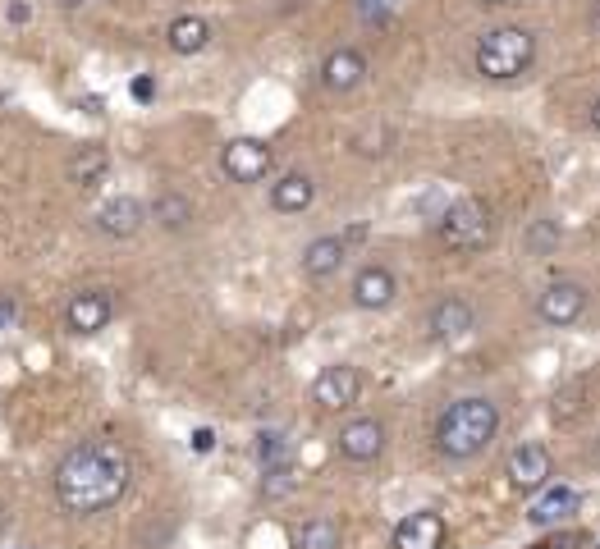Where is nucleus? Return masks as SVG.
Segmentation results:
<instances>
[{
    "label": "nucleus",
    "mask_w": 600,
    "mask_h": 549,
    "mask_svg": "<svg viewBox=\"0 0 600 549\" xmlns=\"http://www.w3.org/2000/svg\"><path fill=\"white\" fill-rule=\"evenodd\" d=\"M385 142H390V133H385V129H376V133H362V138L353 142V147H358L362 156H381V151H385Z\"/></svg>",
    "instance_id": "nucleus-27"
},
{
    "label": "nucleus",
    "mask_w": 600,
    "mask_h": 549,
    "mask_svg": "<svg viewBox=\"0 0 600 549\" xmlns=\"http://www.w3.org/2000/svg\"><path fill=\"white\" fill-rule=\"evenodd\" d=\"M147 216H152L156 225L165 229V234H179V229L193 225V202H188L184 193H175V188H165V193H156V197H152Z\"/></svg>",
    "instance_id": "nucleus-19"
},
{
    "label": "nucleus",
    "mask_w": 600,
    "mask_h": 549,
    "mask_svg": "<svg viewBox=\"0 0 600 549\" xmlns=\"http://www.w3.org/2000/svg\"><path fill=\"white\" fill-rule=\"evenodd\" d=\"M587 412V380H568V385L555 389V399H550V417L559 426H573V421Z\"/></svg>",
    "instance_id": "nucleus-22"
},
{
    "label": "nucleus",
    "mask_w": 600,
    "mask_h": 549,
    "mask_svg": "<svg viewBox=\"0 0 600 549\" xmlns=\"http://www.w3.org/2000/svg\"><path fill=\"white\" fill-rule=\"evenodd\" d=\"M257 458H262L266 467H284L289 463V440H284L280 431H266L262 440H257Z\"/></svg>",
    "instance_id": "nucleus-25"
},
{
    "label": "nucleus",
    "mask_w": 600,
    "mask_h": 549,
    "mask_svg": "<svg viewBox=\"0 0 600 549\" xmlns=\"http://www.w3.org/2000/svg\"><path fill=\"white\" fill-rule=\"evenodd\" d=\"M165 42H170V51L175 55H197L211 42V23L197 19V14H179V19L165 28Z\"/></svg>",
    "instance_id": "nucleus-20"
},
{
    "label": "nucleus",
    "mask_w": 600,
    "mask_h": 549,
    "mask_svg": "<svg viewBox=\"0 0 600 549\" xmlns=\"http://www.w3.org/2000/svg\"><path fill=\"white\" fill-rule=\"evenodd\" d=\"M133 97H138V101H152V78H138V83H133Z\"/></svg>",
    "instance_id": "nucleus-31"
},
{
    "label": "nucleus",
    "mask_w": 600,
    "mask_h": 549,
    "mask_svg": "<svg viewBox=\"0 0 600 549\" xmlns=\"http://www.w3.org/2000/svg\"><path fill=\"white\" fill-rule=\"evenodd\" d=\"M394 293H399V284H394V275L385 266H362L358 275H353V302H358L362 312H381V307H390Z\"/></svg>",
    "instance_id": "nucleus-14"
},
{
    "label": "nucleus",
    "mask_w": 600,
    "mask_h": 549,
    "mask_svg": "<svg viewBox=\"0 0 600 549\" xmlns=\"http://www.w3.org/2000/svg\"><path fill=\"white\" fill-rule=\"evenodd\" d=\"M312 197H317V183L307 179L303 170L284 174L280 183H271V206L280 216H303L307 206H312Z\"/></svg>",
    "instance_id": "nucleus-16"
},
{
    "label": "nucleus",
    "mask_w": 600,
    "mask_h": 549,
    "mask_svg": "<svg viewBox=\"0 0 600 549\" xmlns=\"http://www.w3.org/2000/svg\"><path fill=\"white\" fill-rule=\"evenodd\" d=\"M344 257H349V243H344V238H335V234H326V238H317V243H307L303 270L312 275V280H330V275L344 266Z\"/></svg>",
    "instance_id": "nucleus-17"
},
{
    "label": "nucleus",
    "mask_w": 600,
    "mask_h": 549,
    "mask_svg": "<svg viewBox=\"0 0 600 549\" xmlns=\"http://www.w3.org/2000/svg\"><path fill=\"white\" fill-rule=\"evenodd\" d=\"M504 476H509V485H513V490H523V495L541 490V485L555 476L550 449H546V444H518V449L509 453V463H504Z\"/></svg>",
    "instance_id": "nucleus-6"
},
{
    "label": "nucleus",
    "mask_w": 600,
    "mask_h": 549,
    "mask_svg": "<svg viewBox=\"0 0 600 549\" xmlns=\"http://www.w3.org/2000/svg\"><path fill=\"white\" fill-rule=\"evenodd\" d=\"M381 449H385V426L376 417H358L339 431V453L349 463H371V458H381Z\"/></svg>",
    "instance_id": "nucleus-10"
},
{
    "label": "nucleus",
    "mask_w": 600,
    "mask_h": 549,
    "mask_svg": "<svg viewBox=\"0 0 600 549\" xmlns=\"http://www.w3.org/2000/svg\"><path fill=\"white\" fill-rule=\"evenodd\" d=\"M541 549H582V536L578 531H559V536H550Z\"/></svg>",
    "instance_id": "nucleus-29"
},
{
    "label": "nucleus",
    "mask_w": 600,
    "mask_h": 549,
    "mask_svg": "<svg viewBox=\"0 0 600 549\" xmlns=\"http://www.w3.org/2000/svg\"><path fill=\"white\" fill-rule=\"evenodd\" d=\"M559 248V220H536L532 229H527V252H536V257H546V252Z\"/></svg>",
    "instance_id": "nucleus-24"
},
{
    "label": "nucleus",
    "mask_w": 600,
    "mask_h": 549,
    "mask_svg": "<svg viewBox=\"0 0 600 549\" xmlns=\"http://www.w3.org/2000/svg\"><path fill=\"white\" fill-rule=\"evenodd\" d=\"M133 481V463L124 453L120 440L97 435V440H83L60 458L55 467V499L69 508L74 517H92L106 513L110 504H120L129 495Z\"/></svg>",
    "instance_id": "nucleus-1"
},
{
    "label": "nucleus",
    "mask_w": 600,
    "mask_h": 549,
    "mask_svg": "<svg viewBox=\"0 0 600 549\" xmlns=\"http://www.w3.org/2000/svg\"><path fill=\"white\" fill-rule=\"evenodd\" d=\"M472 321H477V312H472L468 298H440L426 316V330H431V339L449 344V339H463L472 330Z\"/></svg>",
    "instance_id": "nucleus-12"
},
{
    "label": "nucleus",
    "mask_w": 600,
    "mask_h": 549,
    "mask_svg": "<svg viewBox=\"0 0 600 549\" xmlns=\"http://www.w3.org/2000/svg\"><path fill=\"white\" fill-rule=\"evenodd\" d=\"M211 444H216V435H211V431H197V435H193V449H197V453H207Z\"/></svg>",
    "instance_id": "nucleus-30"
},
{
    "label": "nucleus",
    "mask_w": 600,
    "mask_h": 549,
    "mask_svg": "<svg viewBox=\"0 0 600 549\" xmlns=\"http://www.w3.org/2000/svg\"><path fill=\"white\" fill-rule=\"evenodd\" d=\"M14 321V298H0V330Z\"/></svg>",
    "instance_id": "nucleus-32"
},
{
    "label": "nucleus",
    "mask_w": 600,
    "mask_h": 549,
    "mask_svg": "<svg viewBox=\"0 0 600 549\" xmlns=\"http://www.w3.org/2000/svg\"><path fill=\"white\" fill-rule=\"evenodd\" d=\"M486 5H509V0H486Z\"/></svg>",
    "instance_id": "nucleus-37"
},
{
    "label": "nucleus",
    "mask_w": 600,
    "mask_h": 549,
    "mask_svg": "<svg viewBox=\"0 0 600 549\" xmlns=\"http://www.w3.org/2000/svg\"><path fill=\"white\" fill-rule=\"evenodd\" d=\"M110 170V151L101 147V142H83V147L69 156L65 174L69 183H78V188H92V183H101V174Z\"/></svg>",
    "instance_id": "nucleus-18"
},
{
    "label": "nucleus",
    "mask_w": 600,
    "mask_h": 549,
    "mask_svg": "<svg viewBox=\"0 0 600 549\" xmlns=\"http://www.w3.org/2000/svg\"><path fill=\"white\" fill-rule=\"evenodd\" d=\"M271 165H275V151L262 138H234L220 151V170L234 183H262L271 174Z\"/></svg>",
    "instance_id": "nucleus-5"
},
{
    "label": "nucleus",
    "mask_w": 600,
    "mask_h": 549,
    "mask_svg": "<svg viewBox=\"0 0 600 549\" xmlns=\"http://www.w3.org/2000/svg\"><path fill=\"white\" fill-rule=\"evenodd\" d=\"M294 545L298 549H339V522L335 517H312V522H303Z\"/></svg>",
    "instance_id": "nucleus-23"
},
{
    "label": "nucleus",
    "mask_w": 600,
    "mask_h": 549,
    "mask_svg": "<svg viewBox=\"0 0 600 549\" xmlns=\"http://www.w3.org/2000/svg\"><path fill=\"white\" fill-rule=\"evenodd\" d=\"M445 545V517L422 508V513H408L399 527H394V549H440Z\"/></svg>",
    "instance_id": "nucleus-11"
},
{
    "label": "nucleus",
    "mask_w": 600,
    "mask_h": 549,
    "mask_svg": "<svg viewBox=\"0 0 600 549\" xmlns=\"http://www.w3.org/2000/svg\"><path fill=\"white\" fill-rule=\"evenodd\" d=\"M573 508H578V490H573V485H550L546 495L532 504L527 517H532V527H555L559 517H568Z\"/></svg>",
    "instance_id": "nucleus-21"
},
{
    "label": "nucleus",
    "mask_w": 600,
    "mask_h": 549,
    "mask_svg": "<svg viewBox=\"0 0 600 549\" xmlns=\"http://www.w3.org/2000/svg\"><path fill=\"white\" fill-rule=\"evenodd\" d=\"M495 431H500V408H495L491 399L472 394V399L449 403V408L440 412L436 449L449 463H468V458H477V453L495 440Z\"/></svg>",
    "instance_id": "nucleus-2"
},
{
    "label": "nucleus",
    "mask_w": 600,
    "mask_h": 549,
    "mask_svg": "<svg viewBox=\"0 0 600 549\" xmlns=\"http://www.w3.org/2000/svg\"><path fill=\"white\" fill-rule=\"evenodd\" d=\"M55 5H60V10H83L88 0H55Z\"/></svg>",
    "instance_id": "nucleus-35"
},
{
    "label": "nucleus",
    "mask_w": 600,
    "mask_h": 549,
    "mask_svg": "<svg viewBox=\"0 0 600 549\" xmlns=\"http://www.w3.org/2000/svg\"><path fill=\"white\" fill-rule=\"evenodd\" d=\"M436 238L449 252H481L491 243V206L481 197H459L436 225Z\"/></svg>",
    "instance_id": "nucleus-4"
},
{
    "label": "nucleus",
    "mask_w": 600,
    "mask_h": 549,
    "mask_svg": "<svg viewBox=\"0 0 600 549\" xmlns=\"http://www.w3.org/2000/svg\"><path fill=\"white\" fill-rule=\"evenodd\" d=\"M536 60V37L527 28H495L477 42V74L491 83L523 78Z\"/></svg>",
    "instance_id": "nucleus-3"
},
{
    "label": "nucleus",
    "mask_w": 600,
    "mask_h": 549,
    "mask_svg": "<svg viewBox=\"0 0 600 549\" xmlns=\"http://www.w3.org/2000/svg\"><path fill=\"white\" fill-rule=\"evenodd\" d=\"M587 23H591V33L600 37V0H591V14H587Z\"/></svg>",
    "instance_id": "nucleus-33"
},
{
    "label": "nucleus",
    "mask_w": 600,
    "mask_h": 549,
    "mask_svg": "<svg viewBox=\"0 0 600 549\" xmlns=\"http://www.w3.org/2000/svg\"><path fill=\"white\" fill-rule=\"evenodd\" d=\"M298 485V476H294V467L284 463V467H266V481H262V495L266 499H284L289 490Z\"/></svg>",
    "instance_id": "nucleus-26"
},
{
    "label": "nucleus",
    "mask_w": 600,
    "mask_h": 549,
    "mask_svg": "<svg viewBox=\"0 0 600 549\" xmlns=\"http://www.w3.org/2000/svg\"><path fill=\"white\" fill-rule=\"evenodd\" d=\"M358 14H362V23H385L390 19V5H385V0H358Z\"/></svg>",
    "instance_id": "nucleus-28"
},
{
    "label": "nucleus",
    "mask_w": 600,
    "mask_h": 549,
    "mask_svg": "<svg viewBox=\"0 0 600 549\" xmlns=\"http://www.w3.org/2000/svg\"><path fill=\"white\" fill-rule=\"evenodd\" d=\"M142 225H147V206L138 197H110L97 211V229L106 238H133Z\"/></svg>",
    "instance_id": "nucleus-13"
},
{
    "label": "nucleus",
    "mask_w": 600,
    "mask_h": 549,
    "mask_svg": "<svg viewBox=\"0 0 600 549\" xmlns=\"http://www.w3.org/2000/svg\"><path fill=\"white\" fill-rule=\"evenodd\" d=\"M591 119H596V129H600V101H596V110H591Z\"/></svg>",
    "instance_id": "nucleus-36"
},
{
    "label": "nucleus",
    "mask_w": 600,
    "mask_h": 549,
    "mask_svg": "<svg viewBox=\"0 0 600 549\" xmlns=\"http://www.w3.org/2000/svg\"><path fill=\"white\" fill-rule=\"evenodd\" d=\"M5 14H10V23H28V5H10Z\"/></svg>",
    "instance_id": "nucleus-34"
},
{
    "label": "nucleus",
    "mask_w": 600,
    "mask_h": 549,
    "mask_svg": "<svg viewBox=\"0 0 600 549\" xmlns=\"http://www.w3.org/2000/svg\"><path fill=\"white\" fill-rule=\"evenodd\" d=\"M536 312L546 325H573L582 312H587V289L578 280H555L546 284V293L536 298Z\"/></svg>",
    "instance_id": "nucleus-7"
},
{
    "label": "nucleus",
    "mask_w": 600,
    "mask_h": 549,
    "mask_svg": "<svg viewBox=\"0 0 600 549\" xmlns=\"http://www.w3.org/2000/svg\"><path fill=\"white\" fill-rule=\"evenodd\" d=\"M110 316H115V302H110L106 289H88V293H74L65 307V325L74 334H97L110 325Z\"/></svg>",
    "instance_id": "nucleus-9"
},
{
    "label": "nucleus",
    "mask_w": 600,
    "mask_h": 549,
    "mask_svg": "<svg viewBox=\"0 0 600 549\" xmlns=\"http://www.w3.org/2000/svg\"><path fill=\"white\" fill-rule=\"evenodd\" d=\"M362 78H367V60H362V51H353V46L330 51L326 65H321V83H326L330 92H353Z\"/></svg>",
    "instance_id": "nucleus-15"
},
{
    "label": "nucleus",
    "mask_w": 600,
    "mask_h": 549,
    "mask_svg": "<svg viewBox=\"0 0 600 549\" xmlns=\"http://www.w3.org/2000/svg\"><path fill=\"white\" fill-rule=\"evenodd\" d=\"M358 389H362V376H358V366H326L317 376V385H312V399L321 403V408L339 412V408H353L358 403Z\"/></svg>",
    "instance_id": "nucleus-8"
},
{
    "label": "nucleus",
    "mask_w": 600,
    "mask_h": 549,
    "mask_svg": "<svg viewBox=\"0 0 600 549\" xmlns=\"http://www.w3.org/2000/svg\"><path fill=\"white\" fill-rule=\"evenodd\" d=\"M596 463H600V449H596Z\"/></svg>",
    "instance_id": "nucleus-38"
}]
</instances>
